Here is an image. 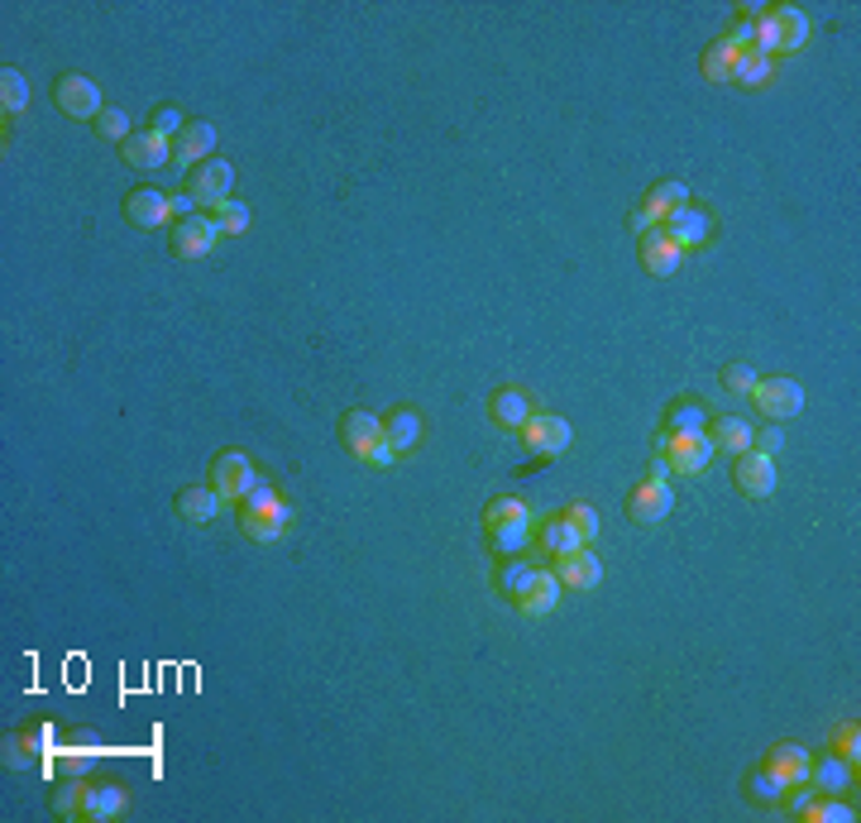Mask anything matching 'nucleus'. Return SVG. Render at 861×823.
Segmentation results:
<instances>
[{
    "label": "nucleus",
    "mask_w": 861,
    "mask_h": 823,
    "mask_svg": "<svg viewBox=\"0 0 861 823\" xmlns=\"http://www.w3.org/2000/svg\"><path fill=\"white\" fill-rule=\"evenodd\" d=\"M129 809V790L121 780H68L53 795V814L58 819H82V823H111Z\"/></svg>",
    "instance_id": "nucleus-1"
},
{
    "label": "nucleus",
    "mask_w": 861,
    "mask_h": 823,
    "mask_svg": "<svg viewBox=\"0 0 861 823\" xmlns=\"http://www.w3.org/2000/svg\"><path fill=\"white\" fill-rule=\"evenodd\" d=\"M53 106H58L68 121H91L97 125V115L105 111L101 106V87L91 82L82 72H63L58 82H53Z\"/></svg>",
    "instance_id": "nucleus-2"
},
{
    "label": "nucleus",
    "mask_w": 861,
    "mask_h": 823,
    "mask_svg": "<svg viewBox=\"0 0 861 823\" xmlns=\"http://www.w3.org/2000/svg\"><path fill=\"white\" fill-rule=\"evenodd\" d=\"M660 446V455H666V475H680V479H699L704 475V469L713 465V441L704 436V431H699V436H670V441H656Z\"/></svg>",
    "instance_id": "nucleus-3"
},
{
    "label": "nucleus",
    "mask_w": 861,
    "mask_h": 823,
    "mask_svg": "<svg viewBox=\"0 0 861 823\" xmlns=\"http://www.w3.org/2000/svg\"><path fill=\"white\" fill-rule=\"evenodd\" d=\"M675 513V489H670V479L666 475H646L637 489H632V499H627V517L637 522V527H660Z\"/></svg>",
    "instance_id": "nucleus-4"
},
{
    "label": "nucleus",
    "mask_w": 861,
    "mask_h": 823,
    "mask_svg": "<svg viewBox=\"0 0 861 823\" xmlns=\"http://www.w3.org/2000/svg\"><path fill=\"white\" fill-rule=\"evenodd\" d=\"M254 479H259V475H254V465H249V455L230 446V450H220L216 460H211V479H206V483L220 493L225 503H240L245 493L254 489Z\"/></svg>",
    "instance_id": "nucleus-5"
},
{
    "label": "nucleus",
    "mask_w": 861,
    "mask_h": 823,
    "mask_svg": "<svg viewBox=\"0 0 861 823\" xmlns=\"http://www.w3.org/2000/svg\"><path fill=\"white\" fill-rule=\"evenodd\" d=\"M220 240V226L211 212H196L188 220H172V254L188 259V264H196V259H206L211 250H216Z\"/></svg>",
    "instance_id": "nucleus-6"
},
{
    "label": "nucleus",
    "mask_w": 861,
    "mask_h": 823,
    "mask_svg": "<svg viewBox=\"0 0 861 823\" xmlns=\"http://www.w3.org/2000/svg\"><path fill=\"white\" fill-rule=\"evenodd\" d=\"M733 483L747 499H771L780 489V469H775V455H761V450H741L733 455Z\"/></svg>",
    "instance_id": "nucleus-7"
},
{
    "label": "nucleus",
    "mask_w": 861,
    "mask_h": 823,
    "mask_svg": "<svg viewBox=\"0 0 861 823\" xmlns=\"http://www.w3.org/2000/svg\"><path fill=\"white\" fill-rule=\"evenodd\" d=\"M751 402L771 416V422H790V416L804 412V388L794 384V378L775 374V378H757V388H751Z\"/></svg>",
    "instance_id": "nucleus-8"
},
{
    "label": "nucleus",
    "mask_w": 861,
    "mask_h": 823,
    "mask_svg": "<svg viewBox=\"0 0 861 823\" xmlns=\"http://www.w3.org/2000/svg\"><path fill=\"white\" fill-rule=\"evenodd\" d=\"M660 230H666L670 244H680V250H704V244L713 240V212L709 206H680V212H670L666 220H660Z\"/></svg>",
    "instance_id": "nucleus-9"
},
{
    "label": "nucleus",
    "mask_w": 861,
    "mask_h": 823,
    "mask_svg": "<svg viewBox=\"0 0 861 823\" xmlns=\"http://www.w3.org/2000/svg\"><path fill=\"white\" fill-rule=\"evenodd\" d=\"M230 182H235V168L225 163V159H206V163H196L192 173H188V192H192V202L202 206V212H216L220 202H230Z\"/></svg>",
    "instance_id": "nucleus-10"
},
{
    "label": "nucleus",
    "mask_w": 861,
    "mask_h": 823,
    "mask_svg": "<svg viewBox=\"0 0 861 823\" xmlns=\"http://www.w3.org/2000/svg\"><path fill=\"white\" fill-rule=\"evenodd\" d=\"M541 408H536V398L526 393V388H517V384H508V388H498L494 398H488V416H494V426L498 431H517L522 436V426L532 422Z\"/></svg>",
    "instance_id": "nucleus-11"
},
{
    "label": "nucleus",
    "mask_w": 861,
    "mask_h": 823,
    "mask_svg": "<svg viewBox=\"0 0 861 823\" xmlns=\"http://www.w3.org/2000/svg\"><path fill=\"white\" fill-rule=\"evenodd\" d=\"M121 159L129 168H139V173H158V168L172 163V139L154 135V129H139V135H129L121 144Z\"/></svg>",
    "instance_id": "nucleus-12"
},
{
    "label": "nucleus",
    "mask_w": 861,
    "mask_h": 823,
    "mask_svg": "<svg viewBox=\"0 0 861 823\" xmlns=\"http://www.w3.org/2000/svg\"><path fill=\"white\" fill-rule=\"evenodd\" d=\"M211 149H216V125H211V121H188V129L172 139V168L192 173L196 163L211 159Z\"/></svg>",
    "instance_id": "nucleus-13"
},
{
    "label": "nucleus",
    "mask_w": 861,
    "mask_h": 823,
    "mask_svg": "<svg viewBox=\"0 0 861 823\" xmlns=\"http://www.w3.org/2000/svg\"><path fill=\"white\" fill-rule=\"evenodd\" d=\"M522 441H526V450H536V455H565L569 450V422L560 412H536L532 422L522 426Z\"/></svg>",
    "instance_id": "nucleus-14"
},
{
    "label": "nucleus",
    "mask_w": 861,
    "mask_h": 823,
    "mask_svg": "<svg viewBox=\"0 0 861 823\" xmlns=\"http://www.w3.org/2000/svg\"><path fill=\"white\" fill-rule=\"evenodd\" d=\"M809 786H814L818 795H852V790H857V766L842 762L838 752L809 756Z\"/></svg>",
    "instance_id": "nucleus-15"
},
{
    "label": "nucleus",
    "mask_w": 861,
    "mask_h": 823,
    "mask_svg": "<svg viewBox=\"0 0 861 823\" xmlns=\"http://www.w3.org/2000/svg\"><path fill=\"white\" fill-rule=\"evenodd\" d=\"M125 220H129V226H139V230H163L168 220H172L168 192H158V187H135V192L125 197Z\"/></svg>",
    "instance_id": "nucleus-16"
},
{
    "label": "nucleus",
    "mask_w": 861,
    "mask_h": 823,
    "mask_svg": "<svg viewBox=\"0 0 861 823\" xmlns=\"http://www.w3.org/2000/svg\"><path fill=\"white\" fill-rule=\"evenodd\" d=\"M555 580L565 584V590H599V580H603V560L589 551V546H579L575 556H560L555 560Z\"/></svg>",
    "instance_id": "nucleus-17"
},
{
    "label": "nucleus",
    "mask_w": 861,
    "mask_h": 823,
    "mask_svg": "<svg viewBox=\"0 0 861 823\" xmlns=\"http://www.w3.org/2000/svg\"><path fill=\"white\" fill-rule=\"evenodd\" d=\"M709 426V402L704 398H675L666 408V422H660V436L656 441H670V436H699Z\"/></svg>",
    "instance_id": "nucleus-18"
},
{
    "label": "nucleus",
    "mask_w": 861,
    "mask_h": 823,
    "mask_svg": "<svg viewBox=\"0 0 861 823\" xmlns=\"http://www.w3.org/2000/svg\"><path fill=\"white\" fill-rule=\"evenodd\" d=\"M48 738H53V728L48 723H30V728H20L15 738H5V756H0V762H5L10 770H30L38 756L48 752Z\"/></svg>",
    "instance_id": "nucleus-19"
},
{
    "label": "nucleus",
    "mask_w": 861,
    "mask_h": 823,
    "mask_svg": "<svg viewBox=\"0 0 861 823\" xmlns=\"http://www.w3.org/2000/svg\"><path fill=\"white\" fill-rule=\"evenodd\" d=\"M637 240H642V268L652 273V278H670V273H680L684 250L666 240V230H646V235H637Z\"/></svg>",
    "instance_id": "nucleus-20"
},
{
    "label": "nucleus",
    "mask_w": 861,
    "mask_h": 823,
    "mask_svg": "<svg viewBox=\"0 0 861 823\" xmlns=\"http://www.w3.org/2000/svg\"><path fill=\"white\" fill-rule=\"evenodd\" d=\"M560 590H565V584L560 580H555V570H536V580H532V590H526L522 598H517V613H522V618H551V613L555 608H560Z\"/></svg>",
    "instance_id": "nucleus-21"
},
{
    "label": "nucleus",
    "mask_w": 861,
    "mask_h": 823,
    "mask_svg": "<svg viewBox=\"0 0 861 823\" xmlns=\"http://www.w3.org/2000/svg\"><path fill=\"white\" fill-rule=\"evenodd\" d=\"M383 436V416H374V412H364V408H350V412H340V441H344V450L360 460V455L374 446V441Z\"/></svg>",
    "instance_id": "nucleus-22"
},
{
    "label": "nucleus",
    "mask_w": 861,
    "mask_h": 823,
    "mask_svg": "<svg viewBox=\"0 0 861 823\" xmlns=\"http://www.w3.org/2000/svg\"><path fill=\"white\" fill-rule=\"evenodd\" d=\"M704 436L713 441V450L741 455V450H751V436H757V426H751L747 416H709Z\"/></svg>",
    "instance_id": "nucleus-23"
},
{
    "label": "nucleus",
    "mask_w": 861,
    "mask_h": 823,
    "mask_svg": "<svg viewBox=\"0 0 861 823\" xmlns=\"http://www.w3.org/2000/svg\"><path fill=\"white\" fill-rule=\"evenodd\" d=\"M220 503L225 499L211 483H188V489H178V517L192 522V527H206V522L220 513Z\"/></svg>",
    "instance_id": "nucleus-24"
},
{
    "label": "nucleus",
    "mask_w": 861,
    "mask_h": 823,
    "mask_svg": "<svg viewBox=\"0 0 861 823\" xmlns=\"http://www.w3.org/2000/svg\"><path fill=\"white\" fill-rule=\"evenodd\" d=\"M809 747H800V742H775L771 752H766L761 766H771L785 786H800V780H809Z\"/></svg>",
    "instance_id": "nucleus-25"
},
{
    "label": "nucleus",
    "mask_w": 861,
    "mask_h": 823,
    "mask_svg": "<svg viewBox=\"0 0 861 823\" xmlns=\"http://www.w3.org/2000/svg\"><path fill=\"white\" fill-rule=\"evenodd\" d=\"M536 570H541V565H532V560L508 556V560H502V565L494 570V594H498V598H508V604H517V598L532 590Z\"/></svg>",
    "instance_id": "nucleus-26"
},
{
    "label": "nucleus",
    "mask_w": 861,
    "mask_h": 823,
    "mask_svg": "<svg viewBox=\"0 0 861 823\" xmlns=\"http://www.w3.org/2000/svg\"><path fill=\"white\" fill-rule=\"evenodd\" d=\"M536 546H541L546 556L560 560V556H575L579 546H585V537H579V531L569 527L565 513H555V517H546V522H536Z\"/></svg>",
    "instance_id": "nucleus-27"
},
{
    "label": "nucleus",
    "mask_w": 861,
    "mask_h": 823,
    "mask_svg": "<svg viewBox=\"0 0 861 823\" xmlns=\"http://www.w3.org/2000/svg\"><path fill=\"white\" fill-rule=\"evenodd\" d=\"M383 441L397 450V455H412L417 441H421V412L417 408H393L383 416Z\"/></svg>",
    "instance_id": "nucleus-28"
},
{
    "label": "nucleus",
    "mask_w": 861,
    "mask_h": 823,
    "mask_svg": "<svg viewBox=\"0 0 861 823\" xmlns=\"http://www.w3.org/2000/svg\"><path fill=\"white\" fill-rule=\"evenodd\" d=\"M771 20L780 30V54H800V48L809 44L814 24H809V15H804L800 5H771Z\"/></svg>",
    "instance_id": "nucleus-29"
},
{
    "label": "nucleus",
    "mask_w": 861,
    "mask_h": 823,
    "mask_svg": "<svg viewBox=\"0 0 861 823\" xmlns=\"http://www.w3.org/2000/svg\"><path fill=\"white\" fill-rule=\"evenodd\" d=\"M287 527H293V513H287V503L283 507H273V513H240V531L249 541H283L287 537Z\"/></svg>",
    "instance_id": "nucleus-30"
},
{
    "label": "nucleus",
    "mask_w": 861,
    "mask_h": 823,
    "mask_svg": "<svg viewBox=\"0 0 861 823\" xmlns=\"http://www.w3.org/2000/svg\"><path fill=\"white\" fill-rule=\"evenodd\" d=\"M532 541H536V522H508V527H494V531H488V546H494L498 560L522 556Z\"/></svg>",
    "instance_id": "nucleus-31"
},
{
    "label": "nucleus",
    "mask_w": 861,
    "mask_h": 823,
    "mask_svg": "<svg viewBox=\"0 0 861 823\" xmlns=\"http://www.w3.org/2000/svg\"><path fill=\"white\" fill-rule=\"evenodd\" d=\"M741 795L761 809H775L780 795H785V780H780L771 766H757V770H747V780H741Z\"/></svg>",
    "instance_id": "nucleus-32"
},
{
    "label": "nucleus",
    "mask_w": 861,
    "mask_h": 823,
    "mask_svg": "<svg viewBox=\"0 0 861 823\" xmlns=\"http://www.w3.org/2000/svg\"><path fill=\"white\" fill-rule=\"evenodd\" d=\"M771 77H775V58H771V54L741 48L737 62H733V82H737V87H766Z\"/></svg>",
    "instance_id": "nucleus-33"
},
{
    "label": "nucleus",
    "mask_w": 861,
    "mask_h": 823,
    "mask_svg": "<svg viewBox=\"0 0 861 823\" xmlns=\"http://www.w3.org/2000/svg\"><path fill=\"white\" fill-rule=\"evenodd\" d=\"M800 819H809V823H857V800H847V795H818Z\"/></svg>",
    "instance_id": "nucleus-34"
},
{
    "label": "nucleus",
    "mask_w": 861,
    "mask_h": 823,
    "mask_svg": "<svg viewBox=\"0 0 861 823\" xmlns=\"http://www.w3.org/2000/svg\"><path fill=\"white\" fill-rule=\"evenodd\" d=\"M646 206L666 220L670 212L689 206V187H684V182H675V178H660V182H652V192H646Z\"/></svg>",
    "instance_id": "nucleus-35"
},
{
    "label": "nucleus",
    "mask_w": 861,
    "mask_h": 823,
    "mask_svg": "<svg viewBox=\"0 0 861 823\" xmlns=\"http://www.w3.org/2000/svg\"><path fill=\"white\" fill-rule=\"evenodd\" d=\"M508 522H536V517H532V507H526L522 499H512V493H498V499H488L484 527L494 531V527H508Z\"/></svg>",
    "instance_id": "nucleus-36"
},
{
    "label": "nucleus",
    "mask_w": 861,
    "mask_h": 823,
    "mask_svg": "<svg viewBox=\"0 0 861 823\" xmlns=\"http://www.w3.org/2000/svg\"><path fill=\"white\" fill-rule=\"evenodd\" d=\"M737 54H741V48H733L727 38H718V44H709V54H704V62H699V68H704L709 82H733V62H737Z\"/></svg>",
    "instance_id": "nucleus-37"
},
{
    "label": "nucleus",
    "mask_w": 861,
    "mask_h": 823,
    "mask_svg": "<svg viewBox=\"0 0 861 823\" xmlns=\"http://www.w3.org/2000/svg\"><path fill=\"white\" fill-rule=\"evenodd\" d=\"M0 106H5V115H20L30 106V82L20 68H0Z\"/></svg>",
    "instance_id": "nucleus-38"
},
{
    "label": "nucleus",
    "mask_w": 861,
    "mask_h": 823,
    "mask_svg": "<svg viewBox=\"0 0 861 823\" xmlns=\"http://www.w3.org/2000/svg\"><path fill=\"white\" fill-rule=\"evenodd\" d=\"M273 507H283V493H277V483L254 479V489L240 499V513H273Z\"/></svg>",
    "instance_id": "nucleus-39"
},
{
    "label": "nucleus",
    "mask_w": 861,
    "mask_h": 823,
    "mask_svg": "<svg viewBox=\"0 0 861 823\" xmlns=\"http://www.w3.org/2000/svg\"><path fill=\"white\" fill-rule=\"evenodd\" d=\"M565 517H569V527H575L579 537H585V546L599 541V531H603L599 507H589V503H569V507H565Z\"/></svg>",
    "instance_id": "nucleus-40"
},
{
    "label": "nucleus",
    "mask_w": 861,
    "mask_h": 823,
    "mask_svg": "<svg viewBox=\"0 0 861 823\" xmlns=\"http://www.w3.org/2000/svg\"><path fill=\"white\" fill-rule=\"evenodd\" d=\"M832 752L842 756V762H861V728H857V718H847V723H838L832 728Z\"/></svg>",
    "instance_id": "nucleus-41"
},
{
    "label": "nucleus",
    "mask_w": 861,
    "mask_h": 823,
    "mask_svg": "<svg viewBox=\"0 0 861 823\" xmlns=\"http://www.w3.org/2000/svg\"><path fill=\"white\" fill-rule=\"evenodd\" d=\"M211 216H216L220 235H245V230H249V206H245V202H235V197H230V202H220Z\"/></svg>",
    "instance_id": "nucleus-42"
},
{
    "label": "nucleus",
    "mask_w": 861,
    "mask_h": 823,
    "mask_svg": "<svg viewBox=\"0 0 861 823\" xmlns=\"http://www.w3.org/2000/svg\"><path fill=\"white\" fill-rule=\"evenodd\" d=\"M149 129H154V135H163V139H178L182 129H188V121H182V111L172 106V101H163V106H154Z\"/></svg>",
    "instance_id": "nucleus-43"
},
{
    "label": "nucleus",
    "mask_w": 861,
    "mask_h": 823,
    "mask_svg": "<svg viewBox=\"0 0 861 823\" xmlns=\"http://www.w3.org/2000/svg\"><path fill=\"white\" fill-rule=\"evenodd\" d=\"M757 15H761V10H737V15H733V24H727V44H733V48H751V38H757Z\"/></svg>",
    "instance_id": "nucleus-44"
},
{
    "label": "nucleus",
    "mask_w": 861,
    "mask_h": 823,
    "mask_svg": "<svg viewBox=\"0 0 861 823\" xmlns=\"http://www.w3.org/2000/svg\"><path fill=\"white\" fill-rule=\"evenodd\" d=\"M97 135L111 139V144H125L129 135H135V129H129V115H125V111H111V106H105V111L97 115Z\"/></svg>",
    "instance_id": "nucleus-45"
},
{
    "label": "nucleus",
    "mask_w": 861,
    "mask_h": 823,
    "mask_svg": "<svg viewBox=\"0 0 861 823\" xmlns=\"http://www.w3.org/2000/svg\"><path fill=\"white\" fill-rule=\"evenodd\" d=\"M723 388H727V393H751V388H757V369H751V364H727Z\"/></svg>",
    "instance_id": "nucleus-46"
},
{
    "label": "nucleus",
    "mask_w": 861,
    "mask_h": 823,
    "mask_svg": "<svg viewBox=\"0 0 861 823\" xmlns=\"http://www.w3.org/2000/svg\"><path fill=\"white\" fill-rule=\"evenodd\" d=\"M360 460H364V465H374V469H388L393 460H403V455H397V450L388 446V441H383V436H378V441H374V446H369V450L360 455Z\"/></svg>",
    "instance_id": "nucleus-47"
},
{
    "label": "nucleus",
    "mask_w": 861,
    "mask_h": 823,
    "mask_svg": "<svg viewBox=\"0 0 861 823\" xmlns=\"http://www.w3.org/2000/svg\"><path fill=\"white\" fill-rule=\"evenodd\" d=\"M168 206H172V220H188V216L202 212V206L192 202V192H188V187H172V192H168Z\"/></svg>",
    "instance_id": "nucleus-48"
},
{
    "label": "nucleus",
    "mask_w": 861,
    "mask_h": 823,
    "mask_svg": "<svg viewBox=\"0 0 861 823\" xmlns=\"http://www.w3.org/2000/svg\"><path fill=\"white\" fill-rule=\"evenodd\" d=\"M751 450H761V455H771V450H785V431H780V426L771 422L766 431H757V436H751Z\"/></svg>",
    "instance_id": "nucleus-49"
},
{
    "label": "nucleus",
    "mask_w": 861,
    "mask_h": 823,
    "mask_svg": "<svg viewBox=\"0 0 861 823\" xmlns=\"http://www.w3.org/2000/svg\"><path fill=\"white\" fill-rule=\"evenodd\" d=\"M632 230H637V235H646V230H660V216L652 212V206H637V212H632Z\"/></svg>",
    "instance_id": "nucleus-50"
},
{
    "label": "nucleus",
    "mask_w": 861,
    "mask_h": 823,
    "mask_svg": "<svg viewBox=\"0 0 861 823\" xmlns=\"http://www.w3.org/2000/svg\"><path fill=\"white\" fill-rule=\"evenodd\" d=\"M91 762H97V756L72 752V756H63V770H68V776H82V770H91Z\"/></svg>",
    "instance_id": "nucleus-51"
}]
</instances>
